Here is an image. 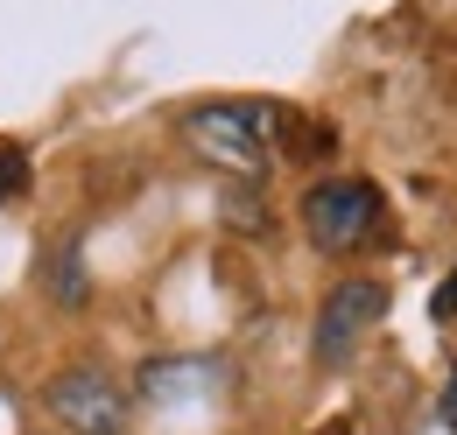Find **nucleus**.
I'll return each instance as SVG.
<instances>
[{
	"instance_id": "nucleus-7",
	"label": "nucleus",
	"mask_w": 457,
	"mask_h": 435,
	"mask_svg": "<svg viewBox=\"0 0 457 435\" xmlns=\"http://www.w3.org/2000/svg\"><path fill=\"white\" fill-rule=\"evenodd\" d=\"M429 309H436V316H457V281H451V288H436V302H429Z\"/></svg>"
},
{
	"instance_id": "nucleus-3",
	"label": "nucleus",
	"mask_w": 457,
	"mask_h": 435,
	"mask_svg": "<svg viewBox=\"0 0 457 435\" xmlns=\"http://www.w3.org/2000/svg\"><path fill=\"white\" fill-rule=\"evenodd\" d=\"M303 232L324 246V253H359L373 246L380 232V190L359 183V176H324L303 190Z\"/></svg>"
},
{
	"instance_id": "nucleus-6",
	"label": "nucleus",
	"mask_w": 457,
	"mask_h": 435,
	"mask_svg": "<svg viewBox=\"0 0 457 435\" xmlns=\"http://www.w3.org/2000/svg\"><path fill=\"white\" fill-rule=\"evenodd\" d=\"M21 183H29V155H21L14 141H0V204H7Z\"/></svg>"
},
{
	"instance_id": "nucleus-4",
	"label": "nucleus",
	"mask_w": 457,
	"mask_h": 435,
	"mask_svg": "<svg viewBox=\"0 0 457 435\" xmlns=\"http://www.w3.org/2000/svg\"><path fill=\"white\" fill-rule=\"evenodd\" d=\"M387 316V288L380 281H338L331 295H324V309H317V358L324 365H345L352 351H359V337Z\"/></svg>"
},
{
	"instance_id": "nucleus-1",
	"label": "nucleus",
	"mask_w": 457,
	"mask_h": 435,
	"mask_svg": "<svg viewBox=\"0 0 457 435\" xmlns=\"http://www.w3.org/2000/svg\"><path fill=\"white\" fill-rule=\"evenodd\" d=\"M183 141L212 168L261 176L268 155H275V141H282V106H268V99H212V106H190L183 112Z\"/></svg>"
},
{
	"instance_id": "nucleus-8",
	"label": "nucleus",
	"mask_w": 457,
	"mask_h": 435,
	"mask_svg": "<svg viewBox=\"0 0 457 435\" xmlns=\"http://www.w3.org/2000/svg\"><path fill=\"white\" fill-rule=\"evenodd\" d=\"M444 429H457V373H451V393H444Z\"/></svg>"
},
{
	"instance_id": "nucleus-2",
	"label": "nucleus",
	"mask_w": 457,
	"mask_h": 435,
	"mask_svg": "<svg viewBox=\"0 0 457 435\" xmlns=\"http://www.w3.org/2000/svg\"><path fill=\"white\" fill-rule=\"evenodd\" d=\"M43 407H50V422L63 435H127V414H134L127 386L106 365H63V373H50Z\"/></svg>"
},
{
	"instance_id": "nucleus-5",
	"label": "nucleus",
	"mask_w": 457,
	"mask_h": 435,
	"mask_svg": "<svg viewBox=\"0 0 457 435\" xmlns=\"http://www.w3.org/2000/svg\"><path fill=\"white\" fill-rule=\"evenodd\" d=\"M57 302H85V267H78V246L57 253Z\"/></svg>"
}]
</instances>
